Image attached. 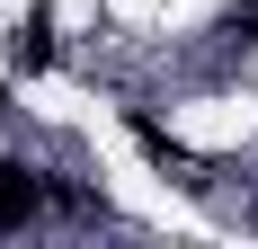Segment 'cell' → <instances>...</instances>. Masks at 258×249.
I'll return each mask as SVG.
<instances>
[{"label": "cell", "mask_w": 258, "mask_h": 249, "mask_svg": "<svg viewBox=\"0 0 258 249\" xmlns=\"http://www.w3.org/2000/svg\"><path fill=\"white\" fill-rule=\"evenodd\" d=\"M134 143L152 151L160 169H187V143H178V134H160V125H152V116H134Z\"/></svg>", "instance_id": "3"}, {"label": "cell", "mask_w": 258, "mask_h": 249, "mask_svg": "<svg viewBox=\"0 0 258 249\" xmlns=\"http://www.w3.org/2000/svg\"><path fill=\"white\" fill-rule=\"evenodd\" d=\"M9 63H18V72H53V9H27V18L9 27Z\"/></svg>", "instance_id": "1"}, {"label": "cell", "mask_w": 258, "mask_h": 249, "mask_svg": "<svg viewBox=\"0 0 258 249\" xmlns=\"http://www.w3.org/2000/svg\"><path fill=\"white\" fill-rule=\"evenodd\" d=\"M240 36H258V0H249V9H240Z\"/></svg>", "instance_id": "4"}, {"label": "cell", "mask_w": 258, "mask_h": 249, "mask_svg": "<svg viewBox=\"0 0 258 249\" xmlns=\"http://www.w3.org/2000/svg\"><path fill=\"white\" fill-rule=\"evenodd\" d=\"M36 205H45V178H36V169H18V160H0V231H18Z\"/></svg>", "instance_id": "2"}]
</instances>
